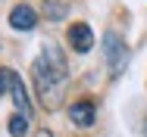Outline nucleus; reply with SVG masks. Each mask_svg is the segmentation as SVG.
Returning a JSON list of instances; mask_svg holds the SVG:
<instances>
[{"instance_id":"nucleus-1","label":"nucleus","mask_w":147,"mask_h":137,"mask_svg":"<svg viewBox=\"0 0 147 137\" xmlns=\"http://www.w3.org/2000/svg\"><path fill=\"white\" fill-rule=\"evenodd\" d=\"M66 84H69L66 56L59 53L57 44H44L41 56L34 59V87H38V97H41V103L47 109H57L63 103Z\"/></svg>"},{"instance_id":"nucleus-2","label":"nucleus","mask_w":147,"mask_h":137,"mask_svg":"<svg viewBox=\"0 0 147 137\" xmlns=\"http://www.w3.org/2000/svg\"><path fill=\"white\" fill-rule=\"evenodd\" d=\"M103 59H107L113 78L122 75V69L128 65V47H125V41L119 37L116 31H107V34H103Z\"/></svg>"},{"instance_id":"nucleus-3","label":"nucleus","mask_w":147,"mask_h":137,"mask_svg":"<svg viewBox=\"0 0 147 137\" xmlns=\"http://www.w3.org/2000/svg\"><path fill=\"white\" fill-rule=\"evenodd\" d=\"M69 44H72L75 53H91V47H94V31H91L88 22H75V25L69 28Z\"/></svg>"},{"instance_id":"nucleus-4","label":"nucleus","mask_w":147,"mask_h":137,"mask_svg":"<svg viewBox=\"0 0 147 137\" xmlns=\"http://www.w3.org/2000/svg\"><path fill=\"white\" fill-rule=\"evenodd\" d=\"M34 25H38V13L28 3H19V6L9 9V28L13 31H31Z\"/></svg>"},{"instance_id":"nucleus-5","label":"nucleus","mask_w":147,"mask_h":137,"mask_svg":"<svg viewBox=\"0 0 147 137\" xmlns=\"http://www.w3.org/2000/svg\"><path fill=\"white\" fill-rule=\"evenodd\" d=\"M69 118H72V125H75V128H91V125H94V118H97L94 103H91V100H75V103L69 106Z\"/></svg>"},{"instance_id":"nucleus-6","label":"nucleus","mask_w":147,"mask_h":137,"mask_svg":"<svg viewBox=\"0 0 147 137\" xmlns=\"http://www.w3.org/2000/svg\"><path fill=\"white\" fill-rule=\"evenodd\" d=\"M9 94H13V103H16V106H19V112H22V115H25V118H31V103H28V90H25V84H22V78H16V84H13V90H9Z\"/></svg>"},{"instance_id":"nucleus-7","label":"nucleus","mask_w":147,"mask_h":137,"mask_svg":"<svg viewBox=\"0 0 147 137\" xmlns=\"http://www.w3.org/2000/svg\"><path fill=\"white\" fill-rule=\"evenodd\" d=\"M6 128H9V134H13V137H25V131H28V118H25L22 112H16V115H9Z\"/></svg>"},{"instance_id":"nucleus-8","label":"nucleus","mask_w":147,"mask_h":137,"mask_svg":"<svg viewBox=\"0 0 147 137\" xmlns=\"http://www.w3.org/2000/svg\"><path fill=\"white\" fill-rule=\"evenodd\" d=\"M16 72L13 69H6V65H0V94H9L13 90V84H16Z\"/></svg>"},{"instance_id":"nucleus-9","label":"nucleus","mask_w":147,"mask_h":137,"mask_svg":"<svg viewBox=\"0 0 147 137\" xmlns=\"http://www.w3.org/2000/svg\"><path fill=\"white\" fill-rule=\"evenodd\" d=\"M63 16H66V6H63L59 0H53V6L47 9V19H63Z\"/></svg>"},{"instance_id":"nucleus-10","label":"nucleus","mask_w":147,"mask_h":137,"mask_svg":"<svg viewBox=\"0 0 147 137\" xmlns=\"http://www.w3.org/2000/svg\"><path fill=\"white\" fill-rule=\"evenodd\" d=\"M34 137H53V134H50L47 128H41V131H38V134H34Z\"/></svg>"},{"instance_id":"nucleus-11","label":"nucleus","mask_w":147,"mask_h":137,"mask_svg":"<svg viewBox=\"0 0 147 137\" xmlns=\"http://www.w3.org/2000/svg\"><path fill=\"white\" fill-rule=\"evenodd\" d=\"M144 134H147V131H144Z\"/></svg>"}]
</instances>
